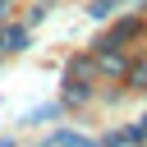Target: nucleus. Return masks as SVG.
<instances>
[{"label": "nucleus", "instance_id": "nucleus-1", "mask_svg": "<svg viewBox=\"0 0 147 147\" xmlns=\"http://www.w3.org/2000/svg\"><path fill=\"white\" fill-rule=\"evenodd\" d=\"M55 147H87L78 133H55Z\"/></svg>", "mask_w": 147, "mask_h": 147}]
</instances>
